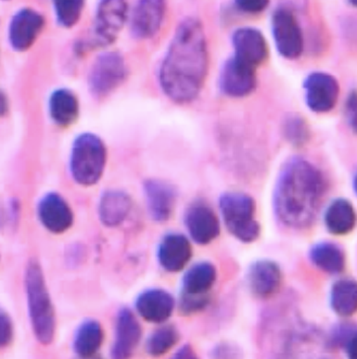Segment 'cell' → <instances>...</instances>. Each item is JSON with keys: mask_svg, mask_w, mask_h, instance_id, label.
I'll return each instance as SVG.
<instances>
[{"mask_svg": "<svg viewBox=\"0 0 357 359\" xmlns=\"http://www.w3.org/2000/svg\"><path fill=\"white\" fill-rule=\"evenodd\" d=\"M210 55L203 25L194 17L180 22L161 63L159 82L177 104L196 100L209 73Z\"/></svg>", "mask_w": 357, "mask_h": 359, "instance_id": "1", "label": "cell"}, {"mask_svg": "<svg viewBox=\"0 0 357 359\" xmlns=\"http://www.w3.org/2000/svg\"><path fill=\"white\" fill-rule=\"evenodd\" d=\"M327 192L324 174L301 156L288 158L273 191L276 217L285 227L307 229L314 224Z\"/></svg>", "mask_w": 357, "mask_h": 359, "instance_id": "2", "label": "cell"}, {"mask_svg": "<svg viewBox=\"0 0 357 359\" xmlns=\"http://www.w3.org/2000/svg\"><path fill=\"white\" fill-rule=\"evenodd\" d=\"M220 210L230 235L243 243L259 239L261 226L255 218L257 203L251 196L245 192H225L220 198Z\"/></svg>", "mask_w": 357, "mask_h": 359, "instance_id": "3", "label": "cell"}, {"mask_svg": "<svg viewBox=\"0 0 357 359\" xmlns=\"http://www.w3.org/2000/svg\"><path fill=\"white\" fill-rule=\"evenodd\" d=\"M25 283L34 333L39 342L48 344L55 335V313L41 267L35 262L27 267Z\"/></svg>", "mask_w": 357, "mask_h": 359, "instance_id": "4", "label": "cell"}, {"mask_svg": "<svg viewBox=\"0 0 357 359\" xmlns=\"http://www.w3.org/2000/svg\"><path fill=\"white\" fill-rule=\"evenodd\" d=\"M106 162V147L96 135L83 134L75 140L71 156V172L79 184H96L102 176Z\"/></svg>", "mask_w": 357, "mask_h": 359, "instance_id": "5", "label": "cell"}, {"mask_svg": "<svg viewBox=\"0 0 357 359\" xmlns=\"http://www.w3.org/2000/svg\"><path fill=\"white\" fill-rule=\"evenodd\" d=\"M271 33L276 49L281 57L295 60L304 50V36L300 23L289 7L281 6L271 15Z\"/></svg>", "mask_w": 357, "mask_h": 359, "instance_id": "6", "label": "cell"}, {"mask_svg": "<svg viewBox=\"0 0 357 359\" xmlns=\"http://www.w3.org/2000/svg\"><path fill=\"white\" fill-rule=\"evenodd\" d=\"M128 77V67L121 53L110 51L97 57L89 73V88L97 97H106Z\"/></svg>", "mask_w": 357, "mask_h": 359, "instance_id": "7", "label": "cell"}, {"mask_svg": "<svg viewBox=\"0 0 357 359\" xmlns=\"http://www.w3.org/2000/svg\"><path fill=\"white\" fill-rule=\"evenodd\" d=\"M128 15L126 0H100L94 22L95 45L105 47L114 43Z\"/></svg>", "mask_w": 357, "mask_h": 359, "instance_id": "8", "label": "cell"}, {"mask_svg": "<svg viewBox=\"0 0 357 359\" xmlns=\"http://www.w3.org/2000/svg\"><path fill=\"white\" fill-rule=\"evenodd\" d=\"M305 103L314 113L324 114L330 112L338 103L340 85L338 79L330 73L315 71L305 79Z\"/></svg>", "mask_w": 357, "mask_h": 359, "instance_id": "9", "label": "cell"}, {"mask_svg": "<svg viewBox=\"0 0 357 359\" xmlns=\"http://www.w3.org/2000/svg\"><path fill=\"white\" fill-rule=\"evenodd\" d=\"M218 82L225 96L245 98L257 88V67L233 55L222 67Z\"/></svg>", "mask_w": 357, "mask_h": 359, "instance_id": "10", "label": "cell"}, {"mask_svg": "<svg viewBox=\"0 0 357 359\" xmlns=\"http://www.w3.org/2000/svg\"><path fill=\"white\" fill-rule=\"evenodd\" d=\"M184 221L190 238L197 245H209L221 233L220 219L206 202H192L186 210Z\"/></svg>", "mask_w": 357, "mask_h": 359, "instance_id": "11", "label": "cell"}, {"mask_svg": "<svg viewBox=\"0 0 357 359\" xmlns=\"http://www.w3.org/2000/svg\"><path fill=\"white\" fill-rule=\"evenodd\" d=\"M283 279L281 266L271 259H259L248 269V287L257 299H269L275 297L281 290Z\"/></svg>", "mask_w": 357, "mask_h": 359, "instance_id": "12", "label": "cell"}, {"mask_svg": "<svg viewBox=\"0 0 357 359\" xmlns=\"http://www.w3.org/2000/svg\"><path fill=\"white\" fill-rule=\"evenodd\" d=\"M166 9V0H137L130 18L133 35L140 39H152L163 25Z\"/></svg>", "mask_w": 357, "mask_h": 359, "instance_id": "13", "label": "cell"}, {"mask_svg": "<svg viewBox=\"0 0 357 359\" xmlns=\"http://www.w3.org/2000/svg\"><path fill=\"white\" fill-rule=\"evenodd\" d=\"M144 198L149 215L156 223H166L175 210L177 190L170 182L158 178L144 182Z\"/></svg>", "mask_w": 357, "mask_h": 359, "instance_id": "14", "label": "cell"}, {"mask_svg": "<svg viewBox=\"0 0 357 359\" xmlns=\"http://www.w3.org/2000/svg\"><path fill=\"white\" fill-rule=\"evenodd\" d=\"M234 55L257 67L269 57V43L260 29L255 27H239L231 36Z\"/></svg>", "mask_w": 357, "mask_h": 359, "instance_id": "15", "label": "cell"}, {"mask_svg": "<svg viewBox=\"0 0 357 359\" xmlns=\"http://www.w3.org/2000/svg\"><path fill=\"white\" fill-rule=\"evenodd\" d=\"M45 20L35 10L22 9L15 13L9 27V41L17 51H25L31 48L43 31Z\"/></svg>", "mask_w": 357, "mask_h": 359, "instance_id": "16", "label": "cell"}, {"mask_svg": "<svg viewBox=\"0 0 357 359\" xmlns=\"http://www.w3.org/2000/svg\"><path fill=\"white\" fill-rule=\"evenodd\" d=\"M158 261L168 273H178L185 269L192 257V245L185 235L168 233L158 247Z\"/></svg>", "mask_w": 357, "mask_h": 359, "instance_id": "17", "label": "cell"}, {"mask_svg": "<svg viewBox=\"0 0 357 359\" xmlns=\"http://www.w3.org/2000/svg\"><path fill=\"white\" fill-rule=\"evenodd\" d=\"M175 306L174 297L168 291L159 287L144 291L136 299L138 314L148 323H166L172 316Z\"/></svg>", "mask_w": 357, "mask_h": 359, "instance_id": "18", "label": "cell"}, {"mask_svg": "<svg viewBox=\"0 0 357 359\" xmlns=\"http://www.w3.org/2000/svg\"><path fill=\"white\" fill-rule=\"evenodd\" d=\"M142 329L136 316L128 309H122L116 318L115 341L112 347L114 358H128L132 356L142 339Z\"/></svg>", "mask_w": 357, "mask_h": 359, "instance_id": "19", "label": "cell"}, {"mask_svg": "<svg viewBox=\"0 0 357 359\" xmlns=\"http://www.w3.org/2000/svg\"><path fill=\"white\" fill-rule=\"evenodd\" d=\"M217 279V271L211 262H198L182 277L180 294L190 297H211Z\"/></svg>", "mask_w": 357, "mask_h": 359, "instance_id": "20", "label": "cell"}, {"mask_svg": "<svg viewBox=\"0 0 357 359\" xmlns=\"http://www.w3.org/2000/svg\"><path fill=\"white\" fill-rule=\"evenodd\" d=\"M39 213L41 223L53 233H63L73 223V214L70 206L57 194H47L41 200Z\"/></svg>", "mask_w": 357, "mask_h": 359, "instance_id": "21", "label": "cell"}, {"mask_svg": "<svg viewBox=\"0 0 357 359\" xmlns=\"http://www.w3.org/2000/svg\"><path fill=\"white\" fill-rule=\"evenodd\" d=\"M309 261L323 273L340 275L345 269V253L340 245L332 241H321L309 251Z\"/></svg>", "mask_w": 357, "mask_h": 359, "instance_id": "22", "label": "cell"}, {"mask_svg": "<svg viewBox=\"0 0 357 359\" xmlns=\"http://www.w3.org/2000/svg\"><path fill=\"white\" fill-rule=\"evenodd\" d=\"M324 222L331 235H348L352 231L356 222L354 206L344 198L333 200L325 211Z\"/></svg>", "mask_w": 357, "mask_h": 359, "instance_id": "23", "label": "cell"}, {"mask_svg": "<svg viewBox=\"0 0 357 359\" xmlns=\"http://www.w3.org/2000/svg\"><path fill=\"white\" fill-rule=\"evenodd\" d=\"M133 202L126 192L110 190L101 198L100 218L109 227L120 225L128 217L132 210Z\"/></svg>", "mask_w": 357, "mask_h": 359, "instance_id": "24", "label": "cell"}, {"mask_svg": "<svg viewBox=\"0 0 357 359\" xmlns=\"http://www.w3.org/2000/svg\"><path fill=\"white\" fill-rule=\"evenodd\" d=\"M330 306L338 316L351 317L357 309L356 281L345 278L333 283L330 291Z\"/></svg>", "mask_w": 357, "mask_h": 359, "instance_id": "25", "label": "cell"}, {"mask_svg": "<svg viewBox=\"0 0 357 359\" xmlns=\"http://www.w3.org/2000/svg\"><path fill=\"white\" fill-rule=\"evenodd\" d=\"M49 111L51 118L61 126L72 124L79 116V100L67 89H58L50 96Z\"/></svg>", "mask_w": 357, "mask_h": 359, "instance_id": "26", "label": "cell"}, {"mask_svg": "<svg viewBox=\"0 0 357 359\" xmlns=\"http://www.w3.org/2000/svg\"><path fill=\"white\" fill-rule=\"evenodd\" d=\"M103 341V331L98 321L87 320L79 327L75 337L74 348L82 357L96 354Z\"/></svg>", "mask_w": 357, "mask_h": 359, "instance_id": "27", "label": "cell"}, {"mask_svg": "<svg viewBox=\"0 0 357 359\" xmlns=\"http://www.w3.org/2000/svg\"><path fill=\"white\" fill-rule=\"evenodd\" d=\"M327 346L331 350L342 348L349 358L356 357V326L354 323H341L329 332Z\"/></svg>", "mask_w": 357, "mask_h": 359, "instance_id": "28", "label": "cell"}, {"mask_svg": "<svg viewBox=\"0 0 357 359\" xmlns=\"http://www.w3.org/2000/svg\"><path fill=\"white\" fill-rule=\"evenodd\" d=\"M180 338L178 329L174 325H164L149 337L146 343L147 352L151 356H163L177 344Z\"/></svg>", "mask_w": 357, "mask_h": 359, "instance_id": "29", "label": "cell"}, {"mask_svg": "<svg viewBox=\"0 0 357 359\" xmlns=\"http://www.w3.org/2000/svg\"><path fill=\"white\" fill-rule=\"evenodd\" d=\"M283 135L291 146L302 148L311 138L309 123L301 114L287 115L283 123Z\"/></svg>", "mask_w": 357, "mask_h": 359, "instance_id": "30", "label": "cell"}, {"mask_svg": "<svg viewBox=\"0 0 357 359\" xmlns=\"http://www.w3.org/2000/svg\"><path fill=\"white\" fill-rule=\"evenodd\" d=\"M85 0H53L57 20L62 27H72L79 21Z\"/></svg>", "mask_w": 357, "mask_h": 359, "instance_id": "31", "label": "cell"}, {"mask_svg": "<svg viewBox=\"0 0 357 359\" xmlns=\"http://www.w3.org/2000/svg\"><path fill=\"white\" fill-rule=\"evenodd\" d=\"M211 297H190V295L180 294L178 299V311L182 316H191L204 311L209 306Z\"/></svg>", "mask_w": 357, "mask_h": 359, "instance_id": "32", "label": "cell"}, {"mask_svg": "<svg viewBox=\"0 0 357 359\" xmlns=\"http://www.w3.org/2000/svg\"><path fill=\"white\" fill-rule=\"evenodd\" d=\"M236 7L248 15H259L267 9L269 0H234Z\"/></svg>", "mask_w": 357, "mask_h": 359, "instance_id": "33", "label": "cell"}, {"mask_svg": "<svg viewBox=\"0 0 357 359\" xmlns=\"http://www.w3.org/2000/svg\"><path fill=\"white\" fill-rule=\"evenodd\" d=\"M345 120L353 133L357 130V95L356 90L353 89L345 101Z\"/></svg>", "mask_w": 357, "mask_h": 359, "instance_id": "34", "label": "cell"}, {"mask_svg": "<svg viewBox=\"0 0 357 359\" xmlns=\"http://www.w3.org/2000/svg\"><path fill=\"white\" fill-rule=\"evenodd\" d=\"M13 338V323L5 311L0 309V347L5 346Z\"/></svg>", "mask_w": 357, "mask_h": 359, "instance_id": "35", "label": "cell"}, {"mask_svg": "<svg viewBox=\"0 0 357 359\" xmlns=\"http://www.w3.org/2000/svg\"><path fill=\"white\" fill-rule=\"evenodd\" d=\"M213 357H217V358H227V357H237L239 356L237 348L234 347L231 344H227V343H222L218 344L217 346L214 348Z\"/></svg>", "mask_w": 357, "mask_h": 359, "instance_id": "36", "label": "cell"}, {"mask_svg": "<svg viewBox=\"0 0 357 359\" xmlns=\"http://www.w3.org/2000/svg\"><path fill=\"white\" fill-rule=\"evenodd\" d=\"M174 358H198V356L191 345L184 344L176 351Z\"/></svg>", "mask_w": 357, "mask_h": 359, "instance_id": "37", "label": "cell"}, {"mask_svg": "<svg viewBox=\"0 0 357 359\" xmlns=\"http://www.w3.org/2000/svg\"><path fill=\"white\" fill-rule=\"evenodd\" d=\"M8 111V101L7 97L5 96L3 91L0 90V116H4V115L7 113Z\"/></svg>", "mask_w": 357, "mask_h": 359, "instance_id": "38", "label": "cell"}, {"mask_svg": "<svg viewBox=\"0 0 357 359\" xmlns=\"http://www.w3.org/2000/svg\"><path fill=\"white\" fill-rule=\"evenodd\" d=\"M348 1L349 5L352 6V7H356L357 6V0H346Z\"/></svg>", "mask_w": 357, "mask_h": 359, "instance_id": "39", "label": "cell"}]
</instances>
